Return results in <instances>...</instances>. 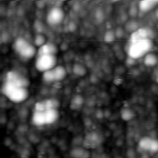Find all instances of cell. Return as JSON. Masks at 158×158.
<instances>
[{"mask_svg":"<svg viewBox=\"0 0 158 158\" xmlns=\"http://www.w3.org/2000/svg\"><path fill=\"white\" fill-rule=\"evenodd\" d=\"M57 57L55 55H41L37 56L35 67L40 72H45L57 65Z\"/></svg>","mask_w":158,"mask_h":158,"instance_id":"cell-4","label":"cell"},{"mask_svg":"<svg viewBox=\"0 0 158 158\" xmlns=\"http://www.w3.org/2000/svg\"><path fill=\"white\" fill-rule=\"evenodd\" d=\"M101 141L99 135L96 132L89 133L85 138L83 144L86 148H91L98 145Z\"/></svg>","mask_w":158,"mask_h":158,"instance_id":"cell-10","label":"cell"},{"mask_svg":"<svg viewBox=\"0 0 158 158\" xmlns=\"http://www.w3.org/2000/svg\"><path fill=\"white\" fill-rule=\"evenodd\" d=\"M58 52L57 46L52 42H47L37 50V56L41 55H55Z\"/></svg>","mask_w":158,"mask_h":158,"instance_id":"cell-8","label":"cell"},{"mask_svg":"<svg viewBox=\"0 0 158 158\" xmlns=\"http://www.w3.org/2000/svg\"><path fill=\"white\" fill-rule=\"evenodd\" d=\"M84 98L80 94L75 95L71 100L70 107L72 110H77L80 109L83 104Z\"/></svg>","mask_w":158,"mask_h":158,"instance_id":"cell-19","label":"cell"},{"mask_svg":"<svg viewBox=\"0 0 158 158\" xmlns=\"http://www.w3.org/2000/svg\"><path fill=\"white\" fill-rule=\"evenodd\" d=\"M116 36L115 31L111 30H107L104 35V41L107 43H111L115 40Z\"/></svg>","mask_w":158,"mask_h":158,"instance_id":"cell-24","label":"cell"},{"mask_svg":"<svg viewBox=\"0 0 158 158\" xmlns=\"http://www.w3.org/2000/svg\"><path fill=\"white\" fill-rule=\"evenodd\" d=\"M65 17V12L59 6L52 7L46 15V22L51 26L60 24Z\"/></svg>","mask_w":158,"mask_h":158,"instance_id":"cell-5","label":"cell"},{"mask_svg":"<svg viewBox=\"0 0 158 158\" xmlns=\"http://www.w3.org/2000/svg\"><path fill=\"white\" fill-rule=\"evenodd\" d=\"M31 122L33 125L37 127L46 125L44 112L34 110L31 117Z\"/></svg>","mask_w":158,"mask_h":158,"instance_id":"cell-14","label":"cell"},{"mask_svg":"<svg viewBox=\"0 0 158 158\" xmlns=\"http://www.w3.org/2000/svg\"><path fill=\"white\" fill-rule=\"evenodd\" d=\"M144 64L148 67H153L158 63V57L155 53L149 52L144 56Z\"/></svg>","mask_w":158,"mask_h":158,"instance_id":"cell-16","label":"cell"},{"mask_svg":"<svg viewBox=\"0 0 158 158\" xmlns=\"http://www.w3.org/2000/svg\"><path fill=\"white\" fill-rule=\"evenodd\" d=\"M155 15H156V17L158 19V9L156 10V12H155Z\"/></svg>","mask_w":158,"mask_h":158,"instance_id":"cell-31","label":"cell"},{"mask_svg":"<svg viewBox=\"0 0 158 158\" xmlns=\"http://www.w3.org/2000/svg\"><path fill=\"white\" fill-rule=\"evenodd\" d=\"M155 36V32L151 28L141 27L131 34L130 41H135L143 40H149L152 41Z\"/></svg>","mask_w":158,"mask_h":158,"instance_id":"cell-7","label":"cell"},{"mask_svg":"<svg viewBox=\"0 0 158 158\" xmlns=\"http://www.w3.org/2000/svg\"><path fill=\"white\" fill-rule=\"evenodd\" d=\"M153 47V41L149 40L129 41L127 48V53L129 57L138 59L150 52Z\"/></svg>","mask_w":158,"mask_h":158,"instance_id":"cell-2","label":"cell"},{"mask_svg":"<svg viewBox=\"0 0 158 158\" xmlns=\"http://www.w3.org/2000/svg\"><path fill=\"white\" fill-rule=\"evenodd\" d=\"M46 43V38L42 33H37L35 36L33 44L35 46V47L40 48Z\"/></svg>","mask_w":158,"mask_h":158,"instance_id":"cell-23","label":"cell"},{"mask_svg":"<svg viewBox=\"0 0 158 158\" xmlns=\"http://www.w3.org/2000/svg\"><path fill=\"white\" fill-rule=\"evenodd\" d=\"M139 28L138 23L135 20H131L128 21L125 26V29L127 31L130 32L131 34L136 31Z\"/></svg>","mask_w":158,"mask_h":158,"instance_id":"cell-22","label":"cell"},{"mask_svg":"<svg viewBox=\"0 0 158 158\" xmlns=\"http://www.w3.org/2000/svg\"><path fill=\"white\" fill-rule=\"evenodd\" d=\"M115 34L116 36V38H122L124 35L123 30L122 28H118L116 31H115Z\"/></svg>","mask_w":158,"mask_h":158,"instance_id":"cell-28","label":"cell"},{"mask_svg":"<svg viewBox=\"0 0 158 158\" xmlns=\"http://www.w3.org/2000/svg\"><path fill=\"white\" fill-rule=\"evenodd\" d=\"M72 70L75 75L79 77H83L86 73V69L81 64H74Z\"/></svg>","mask_w":158,"mask_h":158,"instance_id":"cell-21","label":"cell"},{"mask_svg":"<svg viewBox=\"0 0 158 158\" xmlns=\"http://www.w3.org/2000/svg\"><path fill=\"white\" fill-rule=\"evenodd\" d=\"M30 44L31 43L25 38L18 37L15 40L13 43V49L17 54H19Z\"/></svg>","mask_w":158,"mask_h":158,"instance_id":"cell-11","label":"cell"},{"mask_svg":"<svg viewBox=\"0 0 158 158\" xmlns=\"http://www.w3.org/2000/svg\"><path fill=\"white\" fill-rule=\"evenodd\" d=\"M2 93L10 101L15 103L22 102L29 96L28 88L19 86L10 81L6 80L2 84Z\"/></svg>","mask_w":158,"mask_h":158,"instance_id":"cell-1","label":"cell"},{"mask_svg":"<svg viewBox=\"0 0 158 158\" xmlns=\"http://www.w3.org/2000/svg\"><path fill=\"white\" fill-rule=\"evenodd\" d=\"M67 72L62 65H56L53 69L43 73V80L46 83H52L63 80L67 76Z\"/></svg>","mask_w":158,"mask_h":158,"instance_id":"cell-3","label":"cell"},{"mask_svg":"<svg viewBox=\"0 0 158 158\" xmlns=\"http://www.w3.org/2000/svg\"><path fill=\"white\" fill-rule=\"evenodd\" d=\"M141 157H142V158H149V155H148V154L143 153Z\"/></svg>","mask_w":158,"mask_h":158,"instance_id":"cell-29","label":"cell"},{"mask_svg":"<svg viewBox=\"0 0 158 158\" xmlns=\"http://www.w3.org/2000/svg\"><path fill=\"white\" fill-rule=\"evenodd\" d=\"M139 12L138 6V5L134 4L133 6H131L129 9V14L131 17H135L138 15Z\"/></svg>","mask_w":158,"mask_h":158,"instance_id":"cell-26","label":"cell"},{"mask_svg":"<svg viewBox=\"0 0 158 158\" xmlns=\"http://www.w3.org/2000/svg\"><path fill=\"white\" fill-rule=\"evenodd\" d=\"M155 80H156V82L157 83H158V72L156 73V77H155Z\"/></svg>","mask_w":158,"mask_h":158,"instance_id":"cell-30","label":"cell"},{"mask_svg":"<svg viewBox=\"0 0 158 158\" xmlns=\"http://www.w3.org/2000/svg\"><path fill=\"white\" fill-rule=\"evenodd\" d=\"M153 138L150 136H144L140 139L138 142V149L141 151H149Z\"/></svg>","mask_w":158,"mask_h":158,"instance_id":"cell-17","label":"cell"},{"mask_svg":"<svg viewBox=\"0 0 158 158\" xmlns=\"http://www.w3.org/2000/svg\"><path fill=\"white\" fill-rule=\"evenodd\" d=\"M149 152L153 154L158 153V139L153 138Z\"/></svg>","mask_w":158,"mask_h":158,"instance_id":"cell-25","label":"cell"},{"mask_svg":"<svg viewBox=\"0 0 158 158\" xmlns=\"http://www.w3.org/2000/svg\"><path fill=\"white\" fill-rule=\"evenodd\" d=\"M136 114L135 111L130 107H123L120 111V116L122 120L125 121H130L132 120Z\"/></svg>","mask_w":158,"mask_h":158,"instance_id":"cell-18","label":"cell"},{"mask_svg":"<svg viewBox=\"0 0 158 158\" xmlns=\"http://www.w3.org/2000/svg\"><path fill=\"white\" fill-rule=\"evenodd\" d=\"M44 107L46 110L50 109H59L60 106V102L57 99L51 98V99H46L43 100Z\"/></svg>","mask_w":158,"mask_h":158,"instance_id":"cell-20","label":"cell"},{"mask_svg":"<svg viewBox=\"0 0 158 158\" xmlns=\"http://www.w3.org/2000/svg\"><path fill=\"white\" fill-rule=\"evenodd\" d=\"M4 80L10 81L19 86L28 88L30 85V81L23 74L15 70L8 72Z\"/></svg>","mask_w":158,"mask_h":158,"instance_id":"cell-6","label":"cell"},{"mask_svg":"<svg viewBox=\"0 0 158 158\" xmlns=\"http://www.w3.org/2000/svg\"><path fill=\"white\" fill-rule=\"evenodd\" d=\"M70 154L72 158H89V152L81 147L74 148L71 150Z\"/></svg>","mask_w":158,"mask_h":158,"instance_id":"cell-15","label":"cell"},{"mask_svg":"<svg viewBox=\"0 0 158 158\" xmlns=\"http://www.w3.org/2000/svg\"><path fill=\"white\" fill-rule=\"evenodd\" d=\"M41 158H46V157H41Z\"/></svg>","mask_w":158,"mask_h":158,"instance_id":"cell-32","label":"cell"},{"mask_svg":"<svg viewBox=\"0 0 158 158\" xmlns=\"http://www.w3.org/2000/svg\"><path fill=\"white\" fill-rule=\"evenodd\" d=\"M96 19L99 21H101L103 20L104 13L101 9H98L97 10V12H96Z\"/></svg>","mask_w":158,"mask_h":158,"instance_id":"cell-27","label":"cell"},{"mask_svg":"<svg viewBox=\"0 0 158 158\" xmlns=\"http://www.w3.org/2000/svg\"><path fill=\"white\" fill-rule=\"evenodd\" d=\"M158 5L157 0H143L138 2L139 11L142 13H147L151 11Z\"/></svg>","mask_w":158,"mask_h":158,"instance_id":"cell-9","label":"cell"},{"mask_svg":"<svg viewBox=\"0 0 158 158\" xmlns=\"http://www.w3.org/2000/svg\"><path fill=\"white\" fill-rule=\"evenodd\" d=\"M44 112L46 124H51L56 122L59 118V109H50L46 110Z\"/></svg>","mask_w":158,"mask_h":158,"instance_id":"cell-13","label":"cell"},{"mask_svg":"<svg viewBox=\"0 0 158 158\" xmlns=\"http://www.w3.org/2000/svg\"><path fill=\"white\" fill-rule=\"evenodd\" d=\"M37 50L34 44H30L19 54V56L22 59L28 60L33 58L37 54Z\"/></svg>","mask_w":158,"mask_h":158,"instance_id":"cell-12","label":"cell"}]
</instances>
